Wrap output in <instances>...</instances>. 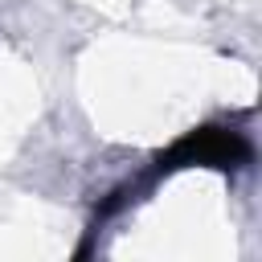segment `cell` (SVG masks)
<instances>
[{
  "label": "cell",
  "mask_w": 262,
  "mask_h": 262,
  "mask_svg": "<svg viewBox=\"0 0 262 262\" xmlns=\"http://www.w3.org/2000/svg\"><path fill=\"white\" fill-rule=\"evenodd\" d=\"M250 164V143L242 131L209 123L196 127L188 135H180L168 151L156 156V172H176V168H221V172H237Z\"/></svg>",
  "instance_id": "cell-1"
}]
</instances>
